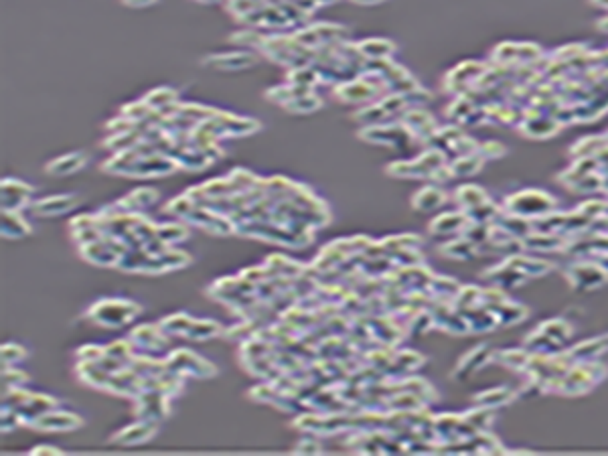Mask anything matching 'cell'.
Returning <instances> with one entry per match:
<instances>
[{
  "label": "cell",
  "instance_id": "bcb514c9",
  "mask_svg": "<svg viewBox=\"0 0 608 456\" xmlns=\"http://www.w3.org/2000/svg\"><path fill=\"white\" fill-rule=\"evenodd\" d=\"M430 290L436 294V296H442V298H453L458 294V284H456L453 278H440V276H434L430 280Z\"/></svg>",
  "mask_w": 608,
  "mask_h": 456
},
{
  "label": "cell",
  "instance_id": "7402d4cb",
  "mask_svg": "<svg viewBox=\"0 0 608 456\" xmlns=\"http://www.w3.org/2000/svg\"><path fill=\"white\" fill-rule=\"evenodd\" d=\"M0 234L4 240H25L30 236L29 221L21 215V211H2Z\"/></svg>",
  "mask_w": 608,
  "mask_h": 456
},
{
  "label": "cell",
  "instance_id": "74e56055",
  "mask_svg": "<svg viewBox=\"0 0 608 456\" xmlns=\"http://www.w3.org/2000/svg\"><path fill=\"white\" fill-rule=\"evenodd\" d=\"M288 82L294 84V86H303V88H314L321 79V73L316 67L312 65H304V67H296V69H290L288 73Z\"/></svg>",
  "mask_w": 608,
  "mask_h": 456
},
{
  "label": "cell",
  "instance_id": "cb8c5ba5",
  "mask_svg": "<svg viewBox=\"0 0 608 456\" xmlns=\"http://www.w3.org/2000/svg\"><path fill=\"white\" fill-rule=\"evenodd\" d=\"M75 373H77V379L82 383H86L88 388H93V390H104L108 388V381H110V373L102 367L99 363H77L75 367Z\"/></svg>",
  "mask_w": 608,
  "mask_h": 456
},
{
  "label": "cell",
  "instance_id": "4fadbf2b",
  "mask_svg": "<svg viewBox=\"0 0 608 456\" xmlns=\"http://www.w3.org/2000/svg\"><path fill=\"white\" fill-rule=\"evenodd\" d=\"M158 432V422H151V420H138L134 424L122 428L120 432H116L112 436L114 444H122V446H138L152 440Z\"/></svg>",
  "mask_w": 608,
  "mask_h": 456
},
{
  "label": "cell",
  "instance_id": "ab89813d",
  "mask_svg": "<svg viewBox=\"0 0 608 456\" xmlns=\"http://www.w3.org/2000/svg\"><path fill=\"white\" fill-rule=\"evenodd\" d=\"M106 355L114 357L124 367H128L130 361H132V357L136 355V351H134V345L130 343V339H122V341H114L112 345L106 347Z\"/></svg>",
  "mask_w": 608,
  "mask_h": 456
},
{
  "label": "cell",
  "instance_id": "e0dca14e",
  "mask_svg": "<svg viewBox=\"0 0 608 456\" xmlns=\"http://www.w3.org/2000/svg\"><path fill=\"white\" fill-rule=\"evenodd\" d=\"M158 199H160L158 189L138 187V189L130 191L126 197H122L120 201H116V205L126 213H144V209H149L154 203H158Z\"/></svg>",
  "mask_w": 608,
  "mask_h": 456
},
{
  "label": "cell",
  "instance_id": "7bdbcfd3",
  "mask_svg": "<svg viewBox=\"0 0 608 456\" xmlns=\"http://www.w3.org/2000/svg\"><path fill=\"white\" fill-rule=\"evenodd\" d=\"M197 207V201L189 195V193H182L179 197H175L167 207H164V211L169 213V215H173V217H179V219H184L189 213L193 211Z\"/></svg>",
  "mask_w": 608,
  "mask_h": 456
},
{
  "label": "cell",
  "instance_id": "f907efd6",
  "mask_svg": "<svg viewBox=\"0 0 608 456\" xmlns=\"http://www.w3.org/2000/svg\"><path fill=\"white\" fill-rule=\"evenodd\" d=\"M440 254H444L446 258H458V260H464L471 256V242H450L446 243L444 247H440Z\"/></svg>",
  "mask_w": 608,
  "mask_h": 456
},
{
  "label": "cell",
  "instance_id": "7dc6e473",
  "mask_svg": "<svg viewBox=\"0 0 608 456\" xmlns=\"http://www.w3.org/2000/svg\"><path fill=\"white\" fill-rule=\"evenodd\" d=\"M231 43L236 45H242V47H254V49H262L264 41H266V35L262 32H256V30H240V32H234L229 37Z\"/></svg>",
  "mask_w": 608,
  "mask_h": 456
},
{
  "label": "cell",
  "instance_id": "4dcf8cb0",
  "mask_svg": "<svg viewBox=\"0 0 608 456\" xmlns=\"http://www.w3.org/2000/svg\"><path fill=\"white\" fill-rule=\"evenodd\" d=\"M144 140V130L138 126L130 132H122V134H112L106 142H104V149L112 152H122V151H130L134 149L136 144H140Z\"/></svg>",
  "mask_w": 608,
  "mask_h": 456
},
{
  "label": "cell",
  "instance_id": "680465c9",
  "mask_svg": "<svg viewBox=\"0 0 608 456\" xmlns=\"http://www.w3.org/2000/svg\"><path fill=\"white\" fill-rule=\"evenodd\" d=\"M353 4H359V6H375V4H381L386 0H351Z\"/></svg>",
  "mask_w": 608,
  "mask_h": 456
},
{
  "label": "cell",
  "instance_id": "ffe728a7",
  "mask_svg": "<svg viewBox=\"0 0 608 456\" xmlns=\"http://www.w3.org/2000/svg\"><path fill=\"white\" fill-rule=\"evenodd\" d=\"M69 227H71V238L77 245H84V243L95 242V240L104 238L95 213L93 215H77V217H73Z\"/></svg>",
  "mask_w": 608,
  "mask_h": 456
},
{
  "label": "cell",
  "instance_id": "681fc988",
  "mask_svg": "<svg viewBox=\"0 0 608 456\" xmlns=\"http://www.w3.org/2000/svg\"><path fill=\"white\" fill-rule=\"evenodd\" d=\"M383 247L386 251L388 249H394L395 254L397 251H403V249H414L420 245V238L416 236H397V238H390V240H383Z\"/></svg>",
  "mask_w": 608,
  "mask_h": 456
},
{
  "label": "cell",
  "instance_id": "e575fe53",
  "mask_svg": "<svg viewBox=\"0 0 608 456\" xmlns=\"http://www.w3.org/2000/svg\"><path fill=\"white\" fill-rule=\"evenodd\" d=\"M260 323H256V321H249V319H245L242 323H238V325H234L231 329H225V333H223V339L225 341H234V343H245V341H249V339H254V336H258L260 333Z\"/></svg>",
  "mask_w": 608,
  "mask_h": 456
},
{
  "label": "cell",
  "instance_id": "7a4b0ae2",
  "mask_svg": "<svg viewBox=\"0 0 608 456\" xmlns=\"http://www.w3.org/2000/svg\"><path fill=\"white\" fill-rule=\"evenodd\" d=\"M167 369L181 375V377H193V379H211L217 375V367L207 361L205 357L197 355L191 349H177L164 357Z\"/></svg>",
  "mask_w": 608,
  "mask_h": 456
},
{
  "label": "cell",
  "instance_id": "6da1fadb",
  "mask_svg": "<svg viewBox=\"0 0 608 456\" xmlns=\"http://www.w3.org/2000/svg\"><path fill=\"white\" fill-rule=\"evenodd\" d=\"M142 312V306L128 298H104L97 301L88 308L86 316L97 327L104 329H122L130 325L138 314Z\"/></svg>",
  "mask_w": 608,
  "mask_h": 456
},
{
  "label": "cell",
  "instance_id": "94428289",
  "mask_svg": "<svg viewBox=\"0 0 608 456\" xmlns=\"http://www.w3.org/2000/svg\"><path fill=\"white\" fill-rule=\"evenodd\" d=\"M193 2H197V4H217L221 0H193Z\"/></svg>",
  "mask_w": 608,
  "mask_h": 456
},
{
  "label": "cell",
  "instance_id": "9c48e42d",
  "mask_svg": "<svg viewBox=\"0 0 608 456\" xmlns=\"http://www.w3.org/2000/svg\"><path fill=\"white\" fill-rule=\"evenodd\" d=\"M35 189L29 182L19 179H2L0 184V205L2 211H23L25 207H30Z\"/></svg>",
  "mask_w": 608,
  "mask_h": 456
},
{
  "label": "cell",
  "instance_id": "2e32d148",
  "mask_svg": "<svg viewBox=\"0 0 608 456\" xmlns=\"http://www.w3.org/2000/svg\"><path fill=\"white\" fill-rule=\"evenodd\" d=\"M334 95L345 102V104H361V102H369L377 95V84L375 82H369L367 75L365 77H359L355 82H349V84H341L336 90H334Z\"/></svg>",
  "mask_w": 608,
  "mask_h": 456
},
{
  "label": "cell",
  "instance_id": "d6986e66",
  "mask_svg": "<svg viewBox=\"0 0 608 456\" xmlns=\"http://www.w3.org/2000/svg\"><path fill=\"white\" fill-rule=\"evenodd\" d=\"M86 164H88V156L84 152H69V154H63L59 158L47 162L45 173L51 177H69V175H75L82 169H86Z\"/></svg>",
  "mask_w": 608,
  "mask_h": 456
},
{
  "label": "cell",
  "instance_id": "30bf717a",
  "mask_svg": "<svg viewBox=\"0 0 608 456\" xmlns=\"http://www.w3.org/2000/svg\"><path fill=\"white\" fill-rule=\"evenodd\" d=\"M86 424L82 416L73 414V412H63V410H51L43 416H39L37 420H32L29 428L37 430V432H73L79 430Z\"/></svg>",
  "mask_w": 608,
  "mask_h": 456
},
{
  "label": "cell",
  "instance_id": "9a60e30c",
  "mask_svg": "<svg viewBox=\"0 0 608 456\" xmlns=\"http://www.w3.org/2000/svg\"><path fill=\"white\" fill-rule=\"evenodd\" d=\"M258 63L256 55L249 51H236V53H217V55H207L203 59V65L219 69V71H242L249 69Z\"/></svg>",
  "mask_w": 608,
  "mask_h": 456
},
{
  "label": "cell",
  "instance_id": "c3c4849f",
  "mask_svg": "<svg viewBox=\"0 0 608 456\" xmlns=\"http://www.w3.org/2000/svg\"><path fill=\"white\" fill-rule=\"evenodd\" d=\"M106 355V347H99V345H84L75 351V359L77 363H99Z\"/></svg>",
  "mask_w": 608,
  "mask_h": 456
},
{
  "label": "cell",
  "instance_id": "ac0fdd59",
  "mask_svg": "<svg viewBox=\"0 0 608 456\" xmlns=\"http://www.w3.org/2000/svg\"><path fill=\"white\" fill-rule=\"evenodd\" d=\"M59 408V401L55 399V397H51V395L47 394H32L30 392L29 399L17 410L19 412V416H21V422L23 426H29L32 420H37L39 416H43V414H47V412H51V410H57Z\"/></svg>",
  "mask_w": 608,
  "mask_h": 456
},
{
  "label": "cell",
  "instance_id": "836d02e7",
  "mask_svg": "<svg viewBox=\"0 0 608 456\" xmlns=\"http://www.w3.org/2000/svg\"><path fill=\"white\" fill-rule=\"evenodd\" d=\"M464 225H466L464 213H444L430 223V231L434 236H448V234H455L458 229H462Z\"/></svg>",
  "mask_w": 608,
  "mask_h": 456
},
{
  "label": "cell",
  "instance_id": "d590c367",
  "mask_svg": "<svg viewBox=\"0 0 608 456\" xmlns=\"http://www.w3.org/2000/svg\"><path fill=\"white\" fill-rule=\"evenodd\" d=\"M321 108H323V99L316 93H312V91L294 97L292 102H288L284 106V110H288L290 114H312V112H316Z\"/></svg>",
  "mask_w": 608,
  "mask_h": 456
},
{
  "label": "cell",
  "instance_id": "484cf974",
  "mask_svg": "<svg viewBox=\"0 0 608 456\" xmlns=\"http://www.w3.org/2000/svg\"><path fill=\"white\" fill-rule=\"evenodd\" d=\"M266 270L272 274V276H282V278H303L306 266L301 264V262H294L290 258H284V256H270L266 260Z\"/></svg>",
  "mask_w": 608,
  "mask_h": 456
},
{
  "label": "cell",
  "instance_id": "f546056e",
  "mask_svg": "<svg viewBox=\"0 0 608 456\" xmlns=\"http://www.w3.org/2000/svg\"><path fill=\"white\" fill-rule=\"evenodd\" d=\"M156 234H158V240L162 243H167L169 247L177 245V243H182L184 240H189L191 236V229H189V223L187 221H171V223H158L156 227Z\"/></svg>",
  "mask_w": 608,
  "mask_h": 456
},
{
  "label": "cell",
  "instance_id": "6125c7cd",
  "mask_svg": "<svg viewBox=\"0 0 608 456\" xmlns=\"http://www.w3.org/2000/svg\"><path fill=\"white\" fill-rule=\"evenodd\" d=\"M594 2H596L598 6H607L608 8V0H594Z\"/></svg>",
  "mask_w": 608,
  "mask_h": 456
},
{
  "label": "cell",
  "instance_id": "9f6ffc18",
  "mask_svg": "<svg viewBox=\"0 0 608 456\" xmlns=\"http://www.w3.org/2000/svg\"><path fill=\"white\" fill-rule=\"evenodd\" d=\"M30 455H63V450L53 444H41V446L30 448Z\"/></svg>",
  "mask_w": 608,
  "mask_h": 456
},
{
  "label": "cell",
  "instance_id": "11a10c76",
  "mask_svg": "<svg viewBox=\"0 0 608 456\" xmlns=\"http://www.w3.org/2000/svg\"><path fill=\"white\" fill-rule=\"evenodd\" d=\"M509 397H513V394H509V392H505V390H497V392H493V394H483L477 397V401H481L483 406H495V403H503V401H507Z\"/></svg>",
  "mask_w": 608,
  "mask_h": 456
},
{
  "label": "cell",
  "instance_id": "277c9868",
  "mask_svg": "<svg viewBox=\"0 0 608 456\" xmlns=\"http://www.w3.org/2000/svg\"><path fill=\"white\" fill-rule=\"evenodd\" d=\"M181 167L171 154L156 152L151 156H138L132 169L128 171V179H154V177H167L177 173Z\"/></svg>",
  "mask_w": 608,
  "mask_h": 456
},
{
  "label": "cell",
  "instance_id": "d6a6232c",
  "mask_svg": "<svg viewBox=\"0 0 608 456\" xmlns=\"http://www.w3.org/2000/svg\"><path fill=\"white\" fill-rule=\"evenodd\" d=\"M361 55L369 61L390 59V55L395 51V45L388 39H367L363 43L357 45Z\"/></svg>",
  "mask_w": 608,
  "mask_h": 456
},
{
  "label": "cell",
  "instance_id": "4316f807",
  "mask_svg": "<svg viewBox=\"0 0 608 456\" xmlns=\"http://www.w3.org/2000/svg\"><path fill=\"white\" fill-rule=\"evenodd\" d=\"M223 333H225V329L221 323H217L213 319H195L184 339L195 341V343H205L215 336H223Z\"/></svg>",
  "mask_w": 608,
  "mask_h": 456
},
{
  "label": "cell",
  "instance_id": "3957f363",
  "mask_svg": "<svg viewBox=\"0 0 608 456\" xmlns=\"http://www.w3.org/2000/svg\"><path fill=\"white\" fill-rule=\"evenodd\" d=\"M294 428L301 430L304 434H314V436H333L343 430L353 428V420L343 414H303L294 420Z\"/></svg>",
  "mask_w": 608,
  "mask_h": 456
},
{
  "label": "cell",
  "instance_id": "5b68a950",
  "mask_svg": "<svg viewBox=\"0 0 608 456\" xmlns=\"http://www.w3.org/2000/svg\"><path fill=\"white\" fill-rule=\"evenodd\" d=\"M128 339L134 345L136 353H149L154 357H162L169 351V343H171V336H167L160 331L158 323L156 325H151V323L138 325Z\"/></svg>",
  "mask_w": 608,
  "mask_h": 456
},
{
  "label": "cell",
  "instance_id": "6f0895ef",
  "mask_svg": "<svg viewBox=\"0 0 608 456\" xmlns=\"http://www.w3.org/2000/svg\"><path fill=\"white\" fill-rule=\"evenodd\" d=\"M156 0H124L126 6H134V8H144V6H151Z\"/></svg>",
  "mask_w": 608,
  "mask_h": 456
},
{
  "label": "cell",
  "instance_id": "ee69618b",
  "mask_svg": "<svg viewBox=\"0 0 608 456\" xmlns=\"http://www.w3.org/2000/svg\"><path fill=\"white\" fill-rule=\"evenodd\" d=\"M229 179H231V182H234V187H236L238 193L251 191V189H256V187H260V184L264 182L258 175H254L251 171H245V169H236V171L229 175Z\"/></svg>",
  "mask_w": 608,
  "mask_h": 456
},
{
  "label": "cell",
  "instance_id": "7c38bea8",
  "mask_svg": "<svg viewBox=\"0 0 608 456\" xmlns=\"http://www.w3.org/2000/svg\"><path fill=\"white\" fill-rule=\"evenodd\" d=\"M359 138L371 144H381V146H401L406 142V138H410L408 128H399V126H367L359 132Z\"/></svg>",
  "mask_w": 608,
  "mask_h": 456
},
{
  "label": "cell",
  "instance_id": "8d00e7d4",
  "mask_svg": "<svg viewBox=\"0 0 608 456\" xmlns=\"http://www.w3.org/2000/svg\"><path fill=\"white\" fill-rule=\"evenodd\" d=\"M456 203L462 207V209H475L479 205H485L486 197L485 193L479 189V187H473V184H466V187H460L456 191Z\"/></svg>",
  "mask_w": 608,
  "mask_h": 456
},
{
  "label": "cell",
  "instance_id": "f6af8a7d",
  "mask_svg": "<svg viewBox=\"0 0 608 456\" xmlns=\"http://www.w3.org/2000/svg\"><path fill=\"white\" fill-rule=\"evenodd\" d=\"M29 383V375L17 367H2V390L25 388Z\"/></svg>",
  "mask_w": 608,
  "mask_h": 456
},
{
  "label": "cell",
  "instance_id": "8fae6325",
  "mask_svg": "<svg viewBox=\"0 0 608 456\" xmlns=\"http://www.w3.org/2000/svg\"><path fill=\"white\" fill-rule=\"evenodd\" d=\"M79 203H82V199L75 193H61V195H51V197H43L39 201H32L30 209L37 217H59V215L77 209Z\"/></svg>",
  "mask_w": 608,
  "mask_h": 456
},
{
  "label": "cell",
  "instance_id": "d4e9b609",
  "mask_svg": "<svg viewBox=\"0 0 608 456\" xmlns=\"http://www.w3.org/2000/svg\"><path fill=\"white\" fill-rule=\"evenodd\" d=\"M388 175L397 177V179H432L430 169L426 167L420 158L416 160H399L388 164Z\"/></svg>",
  "mask_w": 608,
  "mask_h": 456
},
{
  "label": "cell",
  "instance_id": "ba28073f",
  "mask_svg": "<svg viewBox=\"0 0 608 456\" xmlns=\"http://www.w3.org/2000/svg\"><path fill=\"white\" fill-rule=\"evenodd\" d=\"M171 414V397L160 392H142L134 399V416L138 420L162 422Z\"/></svg>",
  "mask_w": 608,
  "mask_h": 456
},
{
  "label": "cell",
  "instance_id": "83f0119b",
  "mask_svg": "<svg viewBox=\"0 0 608 456\" xmlns=\"http://www.w3.org/2000/svg\"><path fill=\"white\" fill-rule=\"evenodd\" d=\"M144 102L156 114H169L179 104V93L173 88H156L144 95Z\"/></svg>",
  "mask_w": 608,
  "mask_h": 456
},
{
  "label": "cell",
  "instance_id": "44dd1931",
  "mask_svg": "<svg viewBox=\"0 0 608 456\" xmlns=\"http://www.w3.org/2000/svg\"><path fill=\"white\" fill-rule=\"evenodd\" d=\"M173 158L179 162V167L184 169V171H205L209 164H213L211 156L201 149H195V146H179L177 151L173 152Z\"/></svg>",
  "mask_w": 608,
  "mask_h": 456
},
{
  "label": "cell",
  "instance_id": "5bb4252c",
  "mask_svg": "<svg viewBox=\"0 0 608 456\" xmlns=\"http://www.w3.org/2000/svg\"><path fill=\"white\" fill-rule=\"evenodd\" d=\"M106 392H110V394L114 395H120V397L136 399L138 395L142 394V377H140L134 369L126 367V369H122V371L114 373V375L110 377Z\"/></svg>",
  "mask_w": 608,
  "mask_h": 456
},
{
  "label": "cell",
  "instance_id": "f35d334b",
  "mask_svg": "<svg viewBox=\"0 0 608 456\" xmlns=\"http://www.w3.org/2000/svg\"><path fill=\"white\" fill-rule=\"evenodd\" d=\"M483 164V158L481 156H475V154H462L460 158H456L455 162L450 164V173L453 177L458 175V177H468V175H475Z\"/></svg>",
  "mask_w": 608,
  "mask_h": 456
},
{
  "label": "cell",
  "instance_id": "1f68e13d",
  "mask_svg": "<svg viewBox=\"0 0 608 456\" xmlns=\"http://www.w3.org/2000/svg\"><path fill=\"white\" fill-rule=\"evenodd\" d=\"M193 321L195 319L189 312H175V314L158 321V327H160L162 333L167 334V336H171V339L173 336H187L191 325H193Z\"/></svg>",
  "mask_w": 608,
  "mask_h": 456
},
{
  "label": "cell",
  "instance_id": "816d5d0a",
  "mask_svg": "<svg viewBox=\"0 0 608 456\" xmlns=\"http://www.w3.org/2000/svg\"><path fill=\"white\" fill-rule=\"evenodd\" d=\"M19 426H23L19 412L12 410V408L2 406V434H8V432L17 430Z\"/></svg>",
  "mask_w": 608,
  "mask_h": 456
},
{
  "label": "cell",
  "instance_id": "60d3db41",
  "mask_svg": "<svg viewBox=\"0 0 608 456\" xmlns=\"http://www.w3.org/2000/svg\"><path fill=\"white\" fill-rule=\"evenodd\" d=\"M122 114L126 116V118H130V120H134L136 124H144V122H151V118L156 116V112L152 110L151 106L144 102V99H140V102H134V104H128V106H124L122 108Z\"/></svg>",
  "mask_w": 608,
  "mask_h": 456
},
{
  "label": "cell",
  "instance_id": "8992f818",
  "mask_svg": "<svg viewBox=\"0 0 608 456\" xmlns=\"http://www.w3.org/2000/svg\"><path fill=\"white\" fill-rule=\"evenodd\" d=\"M182 221H187L189 225H197L201 229H205L207 234H213V236H231L236 234V227H234V221L223 215V213H217L205 207V205H197L193 211L189 213Z\"/></svg>",
  "mask_w": 608,
  "mask_h": 456
},
{
  "label": "cell",
  "instance_id": "603a6c76",
  "mask_svg": "<svg viewBox=\"0 0 608 456\" xmlns=\"http://www.w3.org/2000/svg\"><path fill=\"white\" fill-rule=\"evenodd\" d=\"M403 126L416 138H432L436 134V122H434V118L430 114H426V112H420V110L406 112Z\"/></svg>",
  "mask_w": 608,
  "mask_h": 456
},
{
  "label": "cell",
  "instance_id": "db71d44e",
  "mask_svg": "<svg viewBox=\"0 0 608 456\" xmlns=\"http://www.w3.org/2000/svg\"><path fill=\"white\" fill-rule=\"evenodd\" d=\"M140 124H136L134 120H130V118H126L124 114H120L118 118H114L112 122H108V130L112 132V134H122V132H130V130H134V128H138Z\"/></svg>",
  "mask_w": 608,
  "mask_h": 456
},
{
  "label": "cell",
  "instance_id": "f5cc1de1",
  "mask_svg": "<svg viewBox=\"0 0 608 456\" xmlns=\"http://www.w3.org/2000/svg\"><path fill=\"white\" fill-rule=\"evenodd\" d=\"M294 450L301 453V455H319V453H323V444H321L319 436L310 434V436H306V438H303V440L296 444Z\"/></svg>",
  "mask_w": 608,
  "mask_h": 456
},
{
  "label": "cell",
  "instance_id": "52a82bcc",
  "mask_svg": "<svg viewBox=\"0 0 608 456\" xmlns=\"http://www.w3.org/2000/svg\"><path fill=\"white\" fill-rule=\"evenodd\" d=\"M193 258L182 251V249H164L160 254H146V260L144 264L140 266V272L138 274H164V272H175V270H181V268H187L191 266Z\"/></svg>",
  "mask_w": 608,
  "mask_h": 456
},
{
  "label": "cell",
  "instance_id": "b9f144b4",
  "mask_svg": "<svg viewBox=\"0 0 608 456\" xmlns=\"http://www.w3.org/2000/svg\"><path fill=\"white\" fill-rule=\"evenodd\" d=\"M0 355H2V367H17V365L23 363L29 357V351L23 345L6 343L0 349Z\"/></svg>",
  "mask_w": 608,
  "mask_h": 456
},
{
  "label": "cell",
  "instance_id": "91938a15",
  "mask_svg": "<svg viewBox=\"0 0 608 456\" xmlns=\"http://www.w3.org/2000/svg\"><path fill=\"white\" fill-rule=\"evenodd\" d=\"M310 2H312V6H331L339 0H310Z\"/></svg>",
  "mask_w": 608,
  "mask_h": 456
},
{
  "label": "cell",
  "instance_id": "f1b7e54d",
  "mask_svg": "<svg viewBox=\"0 0 608 456\" xmlns=\"http://www.w3.org/2000/svg\"><path fill=\"white\" fill-rule=\"evenodd\" d=\"M444 203H446V193L438 187H424L412 199V205L418 211H432L442 207Z\"/></svg>",
  "mask_w": 608,
  "mask_h": 456
}]
</instances>
